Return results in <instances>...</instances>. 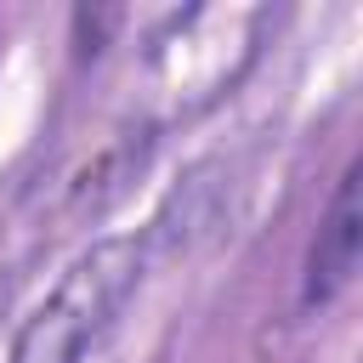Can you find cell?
Wrapping results in <instances>:
<instances>
[{
  "label": "cell",
  "mask_w": 363,
  "mask_h": 363,
  "mask_svg": "<svg viewBox=\"0 0 363 363\" xmlns=\"http://www.w3.org/2000/svg\"><path fill=\"white\" fill-rule=\"evenodd\" d=\"M142 267H147V238L136 233L91 244L57 278V289L23 318L11 340V363H85L91 346L119 318V306L142 289Z\"/></svg>",
  "instance_id": "1"
},
{
  "label": "cell",
  "mask_w": 363,
  "mask_h": 363,
  "mask_svg": "<svg viewBox=\"0 0 363 363\" xmlns=\"http://www.w3.org/2000/svg\"><path fill=\"white\" fill-rule=\"evenodd\" d=\"M357 233H363V221H357V164H346L340 182H335L329 210L318 216V238L306 250V278H301V301L306 306H329L352 284V272H357Z\"/></svg>",
  "instance_id": "2"
}]
</instances>
